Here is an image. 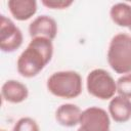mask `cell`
Returning <instances> with one entry per match:
<instances>
[{
    "mask_svg": "<svg viewBox=\"0 0 131 131\" xmlns=\"http://www.w3.org/2000/svg\"><path fill=\"white\" fill-rule=\"evenodd\" d=\"M52 55L53 44L51 40L43 37L33 38L17 58L18 74L25 78L36 77L49 63Z\"/></svg>",
    "mask_w": 131,
    "mask_h": 131,
    "instance_id": "1",
    "label": "cell"
},
{
    "mask_svg": "<svg viewBox=\"0 0 131 131\" xmlns=\"http://www.w3.org/2000/svg\"><path fill=\"white\" fill-rule=\"evenodd\" d=\"M48 91L56 97L71 99L78 97L83 90L82 77L75 71L53 73L46 83Z\"/></svg>",
    "mask_w": 131,
    "mask_h": 131,
    "instance_id": "2",
    "label": "cell"
},
{
    "mask_svg": "<svg viewBox=\"0 0 131 131\" xmlns=\"http://www.w3.org/2000/svg\"><path fill=\"white\" fill-rule=\"evenodd\" d=\"M106 58L117 74L131 73V36L126 33L116 34L110 42Z\"/></svg>",
    "mask_w": 131,
    "mask_h": 131,
    "instance_id": "3",
    "label": "cell"
},
{
    "mask_svg": "<svg viewBox=\"0 0 131 131\" xmlns=\"http://www.w3.org/2000/svg\"><path fill=\"white\" fill-rule=\"evenodd\" d=\"M86 88L90 95L101 99H112L117 92V83L113 76L103 69L92 70L86 78Z\"/></svg>",
    "mask_w": 131,
    "mask_h": 131,
    "instance_id": "4",
    "label": "cell"
},
{
    "mask_svg": "<svg viewBox=\"0 0 131 131\" xmlns=\"http://www.w3.org/2000/svg\"><path fill=\"white\" fill-rule=\"evenodd\" d=\"M80 127L77 131H110V116L101 107L90 106L82 111Z\"/></svg>",
    "mask_w": 131,
    "mask_h": 131,
    "instance_id": "5",
    "label": "cell"
},
{
    "mask_svg": "<svg viewBox=\"0 0 131 131\" xmlns=\"http://www.w3.org/2000/svg\"><path fill=\"white\" fill-rule=\"evenodd\" d=\"M24 41L20 29L5 15H0V48L3 52H13Z\"/></svg>",
    "mask_w": 131,
    "mask_h": 131,
    "instance_id": "6",
    "label": "cell"
},
{
    "mask_svg": "<svg viewBox=\"0 0 131 131\" xmlns=\"http://www.w3.org/2000/svg\"><path fill=\"white\" fill-rule=\"evenodd\" d=\"M29 35L32 39L43 37L52 41L57 35V24L55 19L49 15H39L30 24Z\"/></svg>",
    "mask_w": 131,
    "mask_h": 131,
    "instance_id": "7",
    "label": "cell"
},
{
    "mask_svg": "<svg viewBox=\"0 0 131 131\" xmlns=\"http://www.w3.org/2000/svg\"><path fill=\"white\" fill-rule=\"evenodd\" d=\"M1 95L5 101L11 103H20L29 96L28 87L19 81L7 80L1 87Z\"/></svg>",
    "mask_w": 131,
    "mask_h": 131,
    "instance_id": "8",
    "label": "cell"
},
{
    "mask_svg": "<svg viewBox=\"0 0 131 131\" xmlns=\"http://www.w3.org/2000/svg\"><path fill=\"white\" fill-rule=\"evenodd\" d=\"M108 113L117 123H125L131 119V99L117 95L108 103Z\"/></svg>",
    "mask_w": 131,
    "mask_h": 131,
    "instance_id": "9",
    "label": "cell"
},
{
    "mask_svg": "<svg viewBox=\"0 0 131 131\" xmlns=\"http://www.w3.org/2000/svg\"><path fill=\"white\" fill-rule=\"evenodd\" d=\"M82 111L74 103L60 104L55 111L56 122L64 127H74L80 123Z\"/></svg>",
    "mask_w": 131,
    "mask_h": 131,
    "instance_id": "10",
    "label": "cell"
},
{
    "mask_svg": "<svg viewBox=\"0 0 131 131\" xmlns=\"http://www.w3.org/2000/svg\"><path fill=\"white\" fill-rule=\"evenodd\" d=\"M7 6L11 15L20 21L30 19L37 12V2L35 0H9Z\"/></svg>",
    "mask_w": 131,
    "mask_h": 131,
    "instance_id": "11",
    "label": "cell"
},
{
    "mask_svg": "<svg viewBox=\"0 0 131 131\" xmlns=\"http://www.w3.org/2000/svg\"><path fill=\"white\" fill-rule=\"evenodd\" d=\"M110 15L112 20L119 27H131V5L128 3H116L111 7Z\"/></svg>",
    "mask_w": 131,
    "mask_h": 131,
    "instance_id": "12",
    "label": "cell"
},
{
    "mask_svg": "<svg viewBox=\"0 0 131 131\" xmlns=\"http://www.w3.org/2000/svg\"><path fill=\"white\" fill-rule=\"evenodd\" d=\"M117 93L118 95L131 98V73L123 75L117 80Z\"/></svg>",
    "mask_w": 131,
    "mask_h": 131,
    "instance_id": "13",
    "label": "cell"
},
{
    "mask_svg": "<svg viewBox=\"0 0 131 131\" xmlns=\"http://www.w3.org/2000/svg\"><path fill=\"white\" fill-rule=\"evenodd\" d=\"M12 131H40L37 122L30 117H23L16 121Z\"/></svg>",
    "mask_w": 131,
    "mask_h": 131,
    "instance_id": "14",
    "label": "cell"
},
{
    "mask_svg": "<svg viewBox=\"0 0 131 131\" xmlns=\"http://www.w3.org/2000/svg\"><path fill=\"white\" fill-rule=\"evenodd\" d=\"M41 2L44 6L50 9H66L73 4V1L67 0H42Z\"/></svg>",
    "mask_w": 131,
    "mask_h": 131,
    "instance_id": "15",
    "label": "cell"
},
{
    "mask_svg": "<svg viewBox=\"0 0 131 131\" xmlns=\"http://www.w3.org/2000/svg\"><path fill=\"white\" fill-rule=\"evenodd\" d=\"M1 131H6V130H4V129H2V130H1Z\"/></svg>",
    "mask_w": 131,
    "mask_h": 131,
    "instance_id": "16",
    "label": "cell"
},
{
    "mask_svg": "<svg viewBox=\"0 0 131 131\" xmlns=\"http://www.w3.org/2000/svg\"><path fill=\"white\" fill-rule=\"evenodd\" d=\"M129 29H130V31H131V27H130V28H129Z\"/></svg>",
    "mask_w": 131,
    "mask_h": 131,
    "instance_id": "17",
    "label": "cell"
}]
</instances>
